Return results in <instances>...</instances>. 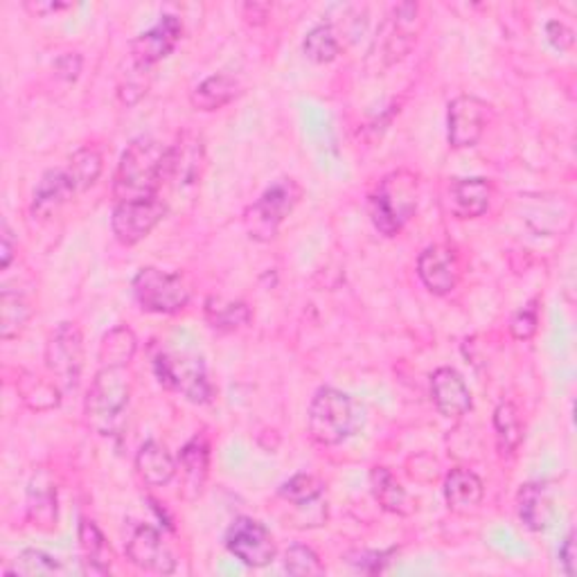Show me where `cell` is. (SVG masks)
I'll return each mask as SVG.
<instances>
[{
  "label": "cell",
  "mask_w": 577,
  "mask_h": 577,
  "mask_svg": "<svg viewBox=\"0 0 577 577\" xmlns=\"http://www.w3.org/2000/svg\"><path fill=\"white\" fill-rule=\"evenodd\" d=\"M168 181V147L151 136H138L127 145L114 177V199L138 201L159 196Z\"/></svg>",
  "instance_id": "1"
},
{
  "label": "cell",
  "mask_w": 577,
  "mask_h": 577,
  "mask_svg": "<svg viewBox=\"0 0 577 577\" xmlns=\"http://www.w3.org/2000/svg\"><path fill=\"white\" fill-rule=\"evenodd\" d=\"M133 377L129 368L101 365L84 399V419L97 436H116L129 410Z\"/></svg>",
  "instance_id": "2"
},
{
  "label": "cell",
  "mask_w": 577,
  "mask_h": 577,
  "mask_svg": "<svg viewBox=\"0 0 577 577\" xmlns=\"http://www.w3.org/2000/svg\"><path fill=\"white\" fill-rule=\"evenodd\" d=\"M363 425V408L348 393L321 386L311 397L307 434L321 447H336L350 440Z\"/></svg>",
  "instance_id": "3"
},
{
  "label": "cell",
  "mask_w": 577,
  "mask_h": 577,
  "mask_svg": "<svg viewBox=\"0 0 577 577\" xmlns=\"http://www.w3.org/2000/svg\"><path fill=\"white\" fill-rule=\"evenodd\" d=\"M419 181L408 170L386 174L368 196V215L384 237H395L417 213Z\"/></svg>",
  "instance_id": "4"
},
{
  "label": "cell",
  "mask_w": 577,
  "mask_h": 577,
  "mask_svg": "<svg viewBox=\"0 0 577 577\" xmlns=\"http://www.w3.org/2000/svg\"><path fill=\"white\" fill-rule=\"evenodd\" d=\"M419 32H423V17H419L417 3H399L391 10L386 21L380 25L377 36L368 52V64H375V71H386L415 47Z\"/></svg>",
  "instance_id": "5"
},
{
  "label": "cell",
  "mask_w": 577,
  "mask_h": 577,
  "mask_svg": "<svg viewBox=\"0 0 577 577\" xmlns=\"http://www.w3.org/2000/svg\"><path fill=\"white\" fill-rule=\"evenodd\" d=\"M304 190L296 179H278L274 181L259 199L246 207L244 226L250 239L255 242H271L276 239L285 220L293 213L300 203Z\"/></svg>",
  "instance_id": "6"
},
{
  "label": "cell",
  "mask_w": 577,
  "mask_h": 577,
  "mask_svg": "<svg viewBox=\"0 0 577 577\" xmlns=\"http://www.w3.org/2000/svg\"><path fill=\"white\" fill-rule=\"evenodd\" d=\"M153 373L161 386L183 395L192 404H207L215 395L205 373V363L196 354L161 350L153 356Z\"/></svg>",
  "instance_id": "7"
},
{
  "label": "cell",
  "mask_w": 577,
  "mask_h": 577,
  "mask_svg": "<svg viewBox=\"0 0 577 577\" xmlns=\"http://www.w3.org/2000/svg\"><path fill=\"white\" fill-rule=\"evenodd\" d=\"M131 289L142 311L161 313V317H172V313L183 311L192 298L183 274L163 271L159 267H142L136 274Z\"/></svg>",
  "instance_id": "8"
},
{
  "label": "cell",
  "mask_w": 577,
  "mask_h": 577,
  "mask_svg": "<svg viewBox=\"0 0 577 577\" xmlns=\"http://www.w3.org/2000/svg\"><path fill=\"white\" fill-rule=\"evenodd\" d=\"M45 368L62 391H75L84 373V334L77 323L64 321L45 343Z\"/></svg>",
  "instance_id": "9"
},
{
  "label": "cell",
  "mask_w": 577,
  "mask_h": 577,
  "mask_svg": "<svg viewBox=\"0 0 577 577\" xmlns=\"http://www.w3.org/2000/svg\"><path fill=\"white\" fill-rule=\"evenodd\" d=\"M224 544L228 553L248 568H265L278 555L271 531L253 516H237L224 535Z\"/></svg>",
  "instance_id": "10"
},
{
  "label": "cell",
  "mask_w": 577,
  "mask_h": 577,
  "mask_svg": "<svg viewBox=\"0 0 577 577\" xmlns=\"http://www.w3.org/2000/svg\"><path fill=\"white\" fill-rule=\"evenodd\" d=\"M168 217V205L161 196L116 203L111 213V231L122 246H136L147 239Z\"/></svg>",
  "instance_id": "11"
},
{
  "label": "cell",
  "mask_w": 577,
  "mask_h": 577,
  "mask_svg": "<svg viewBox=\"0 0 577 577\" xmlns=\"http://www.w3.org/2000/svg\"><path fill=\"white\" fill-rule=\"evenodd\" d=\"M490 125V104L477 95H458L449 101L447 138L453 149L477 147Z\"/></svg>",
  "instance_id": "12"
},
{
  "label": "cell",
  "mask_w": 577,
  "mask_h": 577,
  "mask_svg": "<svg viewBox=\"0 0 577 577\" xmlns=\"http://www.w3.org/2000/svg\"><path fill=\"white\" fill-rule=\"evenodd\" d=\"M127 559L145 573L170 575L177 570V559L161 531H156L149 523H138L127 539Z\"/></svg>",
  "instance_id": "13"
},
{
  "label": "cell",
  "mask_w": 577,
  "mask_h": 577,
  "mask_svg": "<svg viewBox=\"0 0 577 577\" xmlns=\"http://www.w3.org/2000/svg\"><path fill=\"white\" fill-rule=\"evenodd\" d=\"M181 36H183V23L172 14H163L159 19V23L151 25L147 32L138 34L131 41L129 55L136 62L153 68L156 64L172 55L174 47L181 41Z\"/></svg>",
  "instance_id": "14"
},
{
  "label": "cell",
  "mask_w": 577,
  "mask_h": 577,
  "mask_svg": "<svg viewBox=\"0 0 577 577\" xmlns=\"http://www.w3.org/2000/svg\"><path fill=\"white\" fill-rule=\"evenodd\" d=\"M417 276L434 296L451 293L460 280L456 253L442 244L427 246L417 257Z\"/></svg>",
  "instance_id": "15"
},
{
  "label": "cell",
  "mask_w": 577,
  "mask_h": 577,
  "mask_svg": "<svg viewBox=\"0 0 577 577\" xmlns=\"http://www.w3.org/2000/svg\"><path fill=\"white\" fill-rule=\"evenodd\" d=\"M492 181L483 177L474 179H453L447 188V205L456 220H479L492 203Z\"/></svg>",
  "instance_id": "16"
},
{
  "label": "cell",
  "mask_w": 577,
  "mask_h": 577,
  "mask_svg": "<svg viewBox=\"0 0 577 577\" xmlns=\"http://www.w3.org/2000/svg\"><path fill=\"white\" fill-rule=\"evenodd\" d=\"M205 168V147L201 136L181 133L174 147H168V181H174L179 188L194 185Z\"/></svg>",
  "instance_id": "17"
},
{
  "label": "cell",
  "mask_w": 577,
  "mask_h": 577,
  "mask_svg": "<svg viewBox=\"0 0 577 577\" xmlns=\"http://www.w3.org/2000/svg\"><path fill=\"white\" fill-rule=\"evenodd\" d=\"M181 477V496L185 501H196L210 477V442L205 436H194L188 440L177 458Z\"/></svg>",
  "instance_id": "18"
},
{
  "label": "cell",
  "mask_w": 577,
  "mask_h": 577,
  "mask_svg": "<svg viewBox=\"0 0 577 577\" xmlns=\"http://www.w3.org/2000/svg\"><path fill=\"white\" fill-rule=\"evenodd\" d=\"M429 388L434 406L447 419H460L474 406L464 380L453 368H438L431 375Z\"/></svg>",
  "instance_id": "19"
},
{
  "label": "cell",
  "mask_w": 577,
  "mask_h": 577,
  "mask_svg": "<svg viewBox=\"0 0 577 577\" xmlns=\"http://www.w3.org/2000/svg\"><path fill=\"white\" fill-rule=\"evenodd\" d=\"M136 471L147 488H165L179 474V462L159 440H147L136 453Z\"/></svg>",
  "instance_id": "20"
},
{
  "label": "cell",
  "mask_w": 577,
  "mask_h": 577,
  "mask_svg": "<svg viewBox=\"0 0 577 577\" xmlns=\"http://www.w3.org/2000/svg\"><path fill=\"white\" fill-rule=\"evenodd\" d=\"M75 188L66 174V170H47L32 194L30 213L34 220L55 217L62 205H66L75 196Z\"/></svg>",
  "instance_id": "21"
},
{
  "label": "cell",
  "mask_w": 577,
  "mask_h": 577,
  "mask_svg": "<svg viewBox=\"0 0 577 577\" xmlns=\"http://www.w3.org/2000/svg\"><path fill=\"white\" fill-rule=\"evenodd\" d=\"M519 521L533 533L546 531L555 519V503L546 483H526L516 494Z\"/></svg>",
  "instance_id": "22"
},
{
  "label": "cell",
  "mask_w": 577,
  "mask_h": 577,
  "mask_svg": "<svg viewBox=\"0 0 577 577\" xmlns=\"http://www.w3.org/2000/svg\"><path fill=\"white\" fill-rule=\"evenodd\" d=\"M485 496V485L479 474L467 469V467H456L451 469L445 479V501L447 507L456 514H469L474 512Z\"/></svg>",
  "instance_id": "23"
},
{
  "label": "cell",
  "mask_w": 577,
  "mask_h": 577,
  "mask_svg": "<svg viewBox=\"0 0 577 577\" xmlns=\"http://www.w3.org/2000/svg\"><path fill=\"white\" fill-rule=\"evenodd\" d=\"M242 95V84L237 77L228 73H217L205 77L201 84H196L190 93V104L194 111L201 114H213L224 107H228L231 101H235Z\"/></svg>",
  "instance_id": "24"
},
{
  "label": "cell",
  "mask_w": 577,
  "mask_h": 577,
  "mask_svg": "<svg viewBox=\"0 0 577 577\" xmlns=\"http://www.w3.org/2000/svg\"><path fill=\"white\" fill-rule=\"evenodd\" d=\"M77 539L84 562V573L88 575H109L114 566V551L109 539L104 537L95 521L82 516L77 526Z\"/></svg>",
  "instance_id": "25"
},
{
  "label": "cell",
  "mask_w": 577,
  "mask_h": 577,
  "mask_svg": "<svg viewBox=\"0 0 577 577\" xmlns=\"http://www.w3.org/2000/svg\"><path fill=\"white\" fill-rule=\"evenodd\" d=\"M28 519L41 531H52L57 526V488L47 471H39L30 481Z\"/></svg>",
  "instance_id": "26"
},
{
  "label": "cell",
  "mask_w": 577,
  "mask_h": 577,
  "mask_svg": "<svg viewBox=\"0 0 577 577\" xmlns=\"http://www.w3.org/2000/svg\"><path fill=\"white\" fill-rule=\"evenodd\" d=\"M32 317H34V309L28 296L19 289L6 287L3 293H0V339L3 341L19 339L25 332Z\"/></svg>",
  "instance_id": "27"
},
{
  "label": "cell",
  "mask_w": 577,
  "mask_h": 577,
  "mask_svg": "<svg viewBox=\"0 0 577 577\" xmlns=\"http://www.w3.org/2000/svg\"><path fill=\"white\" fill-rule=\"evenodd\" d=\"M371 492H373L375 501L391 514L408 516L415 510L413 499L399 485V481L393 477V471L386 469V467H373V471H371Z\"/></svg>",
  "instance_id": "28"
},
{
  "label": "cell",
  "mask_w": 577,
  "mask_h": 577,
  "mask_svg": "<svg viewBox=\"0 0 577 577\" xmlns=\"http://www.w3.org/2000/svg\"><path fill=\"white\" fill-rule=\"evenodd\" d=\"M207 325L217 332H235L250 323V307L242 300H226L222 296H210L203 304Z\"/></svg>",
  "instance_id": "29"
},
{
  "label": "cell",
  "mask_w": 577,
  "mask_h": 577,
  "mask_svg": "<svg viewBox=\"0 0 577 577\" xmlns=\"http://www.w3.org/2000/svg\"><path fill=\"white\" fill-rule=\"evenodd\" d=\"M494 436H496V451L501 458H514L521 442H523V423L521 413L514 402H501L494 408Z\"/></svg>",
  "instance_id": "30"
},
{
  "label": "cell",
  "mask_w": 577,
  "mask_h": 577,
  "mask_svg": "<svg viewBox=\"0 0 577 577\" xmlns=\"http://www.w3.org/2000/svg\"><path fill=\"white\" fill-rule=\"evenodd\" d=\"M151 71L149 66L136 62L131 55H127L118 68V84H116V95L120 104L125 107H136L138 101L145 99L151 86Z\"/></svg>",
  "instance_id": "31"
},
{
  "label": "cell",
  "mask_w": 577,
  "mask_h": 577,
  "mask_svg": "<svg viewBox=\"0 0 577 577\" xmlns=\"http://www.w3.org/2000/svg\"><path fill=\"white\" fill-rule=\"evenodd\" d=\"M136 352H138V339H136L133 330L127 325H116L101 336L97 356H99L101 365L129 368V363L133 361Z\"/></svg>",
  "instance_id": "32"
},
{
  "label": "cell",
  "mask_w": 577,
  "mask_h": 577,
  "mask_svg": "<svg viewBox=\"0 0 577 577\" xmlns=\"http://www.w3.org/2000/svg\"><path fill=\"white\" fill-rule=\"evenodd\" d=\"M17 391H19L21 402L30 410H36V413L52 410V408H57L62 404V388L55 382L41 380L32 373H25V371L19 373Z\"/></svg>",
  "instance_id": "33"
},
{
  "label": "cell",
  "mask_w": 577,
  "mask_h": 577,
  "mask_svg": "<svg viewBox=\"0 0 577 577\" xmlns=\"http://www.w3.org/2000/svg\"><path fill=\"white\" fill-rule=\"evenodd\" d=\"M64 170L75 192H86L99 181L104 172V156L95 147H79L68 159V165Z\"/></svg>",
  "instance_id": "34"
},
{
  "label": "cell",
  "mask_w": 577,
  "mask_h": 577,
  "mask_svg": "<svg viewBox=\"0 0 577 577\" xmlns=\"http://www.w3.org/2000/svg\"><path fill=\"white\" fill-rule=\"evenodd\" d=\"M343 50L341 36L332 23H321L307 32L302 41L304 57L313 64H332Z\"/></svg>",
  "instance_id": "35"
},
{
  "label": "cell",
  "mask_w": 577,
  "mask_h": 577,
  "mask_svg": "<svg viewBox=\"0 0 577 577\" xmlns=\"http://www.w3.org/2000/svg\"><path fill=\"white\" fill-rule=\"evenodd\" d=\"M323 492H325V483L313 474H296L289 481H285L278 490V494L293 505H309L313 501H319Z\"/></svg>",
  "instance_id": "36"
},
{
  "label": "cell",
  "mask_w": 577,
  "mask_h": 577,
  "mask_svg": "<svg viewBox=\"0 0 577 577\" xmlns=\"http://www.w3.org/2000/svg\"><path fill=\"white\" fill-rule=\"evenodd\" d=\"M64 573V566L60 559H55L52 555L36 551V548H25L14 566L8 570V575H25V577H34V575H60Z\"/></svg>",
  "instance_id": "37"
},
{
  "label": "cell",
  "mask_w": 577,
  "mask_h": 577,
  "mask_svg": "<svg viewBox=\"0 0 577 577\" xmlns=\"http://www.w3.org/2000/svg\"><path fill=\"white\" fill-rule=\"evenodd\" d=\"M282 566L289 575H300V577H311V575H325V564L321 562L319 553L304 546V544H293L285 551Z\"/></svg>",
  "instance_id": "38"
},
{
  "label": "cell",
  "mask_w": 577,
  "mask_h": 577,
  "mask_svg": "<svg viewBox=\"0 0 577 577\" xmlns=\"http://www.w3.org/2000/svg\"><path fill=\"white\" fill-rule=\"evenodd\" d=\"M539 300L523 304L510 319V334L514 341H531L539 330Z\"/></svg>",
  "instance_id": "39"
},
{
  "label": "cell",
  "mask_w": 577,
  "mask_h": 577,
  "mask_svg": "<svg viewBox=\"0 0 577 577\" xmlns=\"http://www.w3.org/2000/svg\"><path fill=\"white\" fill-rule=\"evenodd\" d=\"M395 555V548L393 551H354L348 555V562L361 570V573H368V575H377L382 573L388 564H391V557Z\"/></svg>",
  "instance_id": "40"
},
{
  "label": "cell",
  "mask_w": 577,
  "mask_h": 577,
  "mask_svg": "<svg viewBox=\"0 0 577 577\" xmlns=\"http://www.w3.org/2000/svg\"><path fill=\"white\" fill-rule=\"evenodd\" d=\"M546 39L555 50H562V52H566L575 45V32L562 21H548L546 23Z\"/></svg>",
  "instance_id": "41"
},
{
  "label": "cell",
  "mask_w": 577,
  "mask_h": 577,
  "mask_svg": "<svg viewBox=\"0 0 577 577\" xmlns=\"http://www.w3.org/2000/svg\"><path fill=\"white\" fill-rule=\"evenodd\" d=\"M82 66H84V60L79 52H66V55H62L57 62H55V71L62 79L66 82H75L82 73Z\"/></svg>",
  "instance_id": "42"
},
{
  "label": "cell",
  "mask_w": 577,
  "mask_h": 577,
  "mask_svg": "<svg viewBox=\"0 0 577 577\" xmlns=\"http://www.w3.org/2000/svg\"><path fill=\"white\" fill-rule=\"evenodd\" d=\"M23 8L32 14V17H50V14H57L64 10H71L73 3H60V0H25Z\"/></svg>",
  "instance_id": "43"
},
{
  "label": "cell",
  "mask_w": 577,
  "mask_h": 577,
  "mask_svg": "<svg viewBox=\"0 0 577 577\" xmlns=\"http://www.w3.org/2000/svg\"><path fill=\"white\" fill-rule=\"evenodd\" d=\"M14 255H17V244H14L10 224L3 222V226H0V269L8 271L14 261Z\"/></svg>",
  "instance_id": "44"
},
{
  "label": "cell",
  "mask_w": 577,
  "mask_h": 577,
  "mask_svg": "<svg viewBox=\"0 0 577 577\" xmlns=\"http://www.w3.org/2000/svg\"><path fill=\"white\" fill-rule=\"evenodd\" d=\"M575 557H577V551H575V531H570L562 546H559V566L564 570L566 577H573L575 575Z\"/></svg>",
  "instance_id": "45"
}]
</instances>
